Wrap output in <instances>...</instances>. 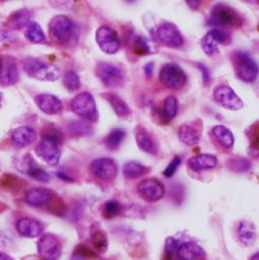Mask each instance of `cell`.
Instances as JSON below:
<instances>
[{
	"label": "cell",
	"instance_id": "obj_27",
	"mask_svg": "<svg viewBox=\"0 0 259 260\" xmlns=\"http://www.w3.org/2000/svg\"><path fill=\"white\" fill-rule=\"evenodd\" d=\"M178 137L183 144L187 146H192L199 142L200 133L196 128L189 125H182L178 131Z\"/></svg>",
	"mask_w": 259,
	"mask_h": 260
},
{
	"label": "cell",
	"instance_id": "obj_21",
	"mask_svg": "<svg viewBox=\"0 0 259 260\" xmlns=\"http://www.w3.org/2000/svg\"><path fill=\"white\" fill-rule=\"evenodd\" d=\"M237 237L243 245L245 246L253 245L257 238L255 225L247 221L241 222L237 228Z\"/></svg>",
	"mask_w": 259,
	"mask_h": 260
},
{
	"label": "cell",
	"instance_id": "obj_42",
	"mask_svg": "<svg viewBox=\"0 0 259 260\" xmlns=\"http://www.w3.org/2000/svg\"><path fill=\"white\" fill-rule=\"evenodd\" d=\"M185 1L191 9H198L202 5L204 0H185Z\"/></svg>",
	"mask_w": 259,
	"mask_h": 260
},
{
	"label": "cell",
	"instance_id": "obj_49",
	"mask_svg": "<svg viewBox=\"0 0 259 260\" xmlns=\"http://www.w3.org/2000/svg\"><path fill=\"white\" fill-rule=\"evenodd\" d=\"M0 101H1V93H0Z\"/></svg>",
	"mask_w": 259,
	"mask_h": 260
},
{
	"label": "cell",
	"instance_id": "obj_11",
	"mask_svg": "<svg viewBox=\"0 0 259 260\" xmlns=\"http://www.w3.org/2000/svg\"><path fill=\"white\" fill-rule=\"evenodd\" d=\"M157 39L169 48H179L184 44L182 35L177 26L171 22L162 23L156 32Z\"/></svg>",
	"mask_w": 259,
	"mask_h": 260
},
{
	"label": "cell",
	"instance_id": "obj_9",
	"mask_svg": "<svg viewBox=\"0 0 259 260\" xmlns=\"http://www.w3.org/2000/svg\"><path fill=\"white\" fill-rule=\"evenodd\" d=\"M96 43L100 49L109 55H114L121 49V40L118 34L109 26H101L96 31Z\"/></svg>",
	"mask_w": 259,
	"mask_h": 260
},
{
	"label": "cell",
	"instance_id": "obj_46",
	"mask_svg": "<svg viewBox=\"0 0 259 260\" xmlns=\"http://www.w3.org/2000/svg\"><path fill=\"white\" fill-rule=\"evenodd\" d=\"M244 1H246L248 3H256L258 0H244Z\"/></svg>",
	"mask_w": 259,
	"mask_h": 260
},
{
	"label": "cell",
	"instance_id": "obj_10",
	"mask_svg": "<svg viewBox=\"0 0 259 260\" xmlns=\"http://www.w3.org/2000/svg\"><path fill=\"white\" fill-rule=\"evenodd\" d=\"M214 100L220 106L230 111H239L243 108L242 100L227 85H220L215 89Z\"/></svg>",
	"mask_w": 259,
	"mask_h": 260
},
{
	"label": "cell",
	"instance_id": "obj_2",
	"mask_svg": "<svg viewBox=\"0 0 259 260\" xmlns=\"http://www.w3.org/2000/svg\"><path fill=\"white\" fill-rule=\"evenodd\" d=\"M37 155L49 165H57L62 155V141L55 133L46 134L36 148Z\"/></svg>",
	"mask_w": 259,
	"mask_h": 260
},
{
	"label": "cell",
	"instance_id": "obj_19",
	"mask_svg": "<svg viewBox=\"0 0 259 260\" xmlns=\"http://www.w3.org/2000/svg\"><path fill=\"white\" fill-rule=\"evenodd\" d=\"M21 166H22L21 170L36 180H39L42 182H48L51 179L50 174L46 170H44L42 167H40L39 164L36 163L30 156H26L22 160Z\"/></svg>",
	"mask_w": 259,
	"mask_h": 260
},
{
	"label": "cell",
	"instance_id": "obj_8",
	"mask_svg": "<svg viewBox=\"0 0 259 260\" xmlns=\"http://www.w3.org/2000/svg\"><path fill=\"white\" fill-rule=\"evenodd\" d=\"M96 75L107 87L115 88L124 83V73L122 69L109 63H100L96 66Z\"/></svg>",
	"mask_w": 259,
	"mask_h": 260
},
{
	"label": "cell",
	"instance_id": "obj_35",
	"mask_svg": "<svg viewBox=\"0 0 259 260\" xmlns=\"http://www.w3.org/2000/svg\"><path fill=\"white\" fill-rule=\"evenodd\" d=\"M64 85L65 87L73 92L80 88V79L77 73L73 70H68L64 75Z\"/></svg>",
	"mask_w": 259,
	"mask_h": 260
},
{
	"label": "cell",
	"instance_id": "obj_16",
	"mask_svg": "<svg viewBox=\"0 0 259 260\" xmlns=\"http://www.w3.org/2000/svg\"><path fill=\"white\" fill-rule=\"evenodd\" d=\"M19 74L15 61L10 57L1 59L0 65V85L11 86L18 82Z\"/></svg>",
	"mask_w": 259,
	"mask_h": 260
},
{
	"label": "cell",
	"instance_id": "obj_3",
	"mask_svg": "<svg viewBox=\"0 0 259 260\" xmlns=\"http://www.w3.org/2000/svg\"><path fill=\"white\" fill-rule=\"evenodd\" d=\"M232 62L239 79L246 83H252L257 79L258 66L247 53L235 52L232 55Z\"/></svg>",
	"mask_w": 259,
	"mask_h": 260
},
{
	"label": "cell",
	"instance_id": "obj_1",
	"mask_svg": "<svg viewBox=\"0 0 259 260\" xmlns=\"http://www.w3.org/2000/svg\"><path fill=\"white\" fill-rule=\"evenodd\" d=\"M22 67L29 77L41 81H56L61 76V71L56 65L36 58L24 59Z\"/></svg>",
	"mask_w": 259,
	"mask_h": 260
},
{
	"label": "cell",
	"instance_id": "obj_41",
	"mask_svg": "<svg viewBox=\"0 0 259 260\" xmlns=\"http://www.w3.org/2000/svg\"><path fill=\"white\" fill-rule=\"evenodd\" d=\"M178 248L177 246V241L174 240L173 238H168L166 241V250L169 254H172L174 251H176Z\"/></svg>",
	"mask_w": 259,
	"mask_h": 260
},
{
	"label": "cell",
	"instance_id": "obj_44",
	"mask_svg": "<svg viewBox=\"0 0 259 260\" xmlns=\"http://www.w3.org/2000/svg\"><path fill=\"white\" fill-rule=\"evenodd\" d=\"M0 260H13L9 255L5 254V253H2L0 252Z\"/></svg>",
	"mask_w": 259,
	"mask_h": 260
},
{
	"label": "cell",
	"instance_id": "obj_47",
	"mask_svg": "<svg viewBox=\"0 0 259 260\" xmlns=\"http://www.w3.org/2000/svg\"><path fill=\"white\" fill-rule=\"evenodd\" d=\"M128 2H133V1H135V0H127Z\"/></svg>",
	"mask_w": 259,
	"mask_h": 260
},
{
	"label": "cell",
	"instance_id": "obj_20",
	"mask_svg": "<svg viewBox=\"0 0 259 260\" xmlns=\"http://www.w3.org/2000/svg\"><path fill=\"white\" fill-rule=\"evenodd\" d=\"M10 139L17 147H26L37 140V132L30 127H19L11 132Z\"/></svg>",
	"mask_w": 259,
	"mask_h": 260
},
{
	"label": "cell",
	"instance_id": "obj_6",
	"mask_svg": "<svg viewBox=\"0 0 259 260\" xmlns=\"http://www.w3.org/2000/svg\"><path fill=\"white\" fill-rule=\"evenodd\" d=\"M71 109L79 118L87 121H96L98 107L94 98L88 92H81L76 95L71 102Z\"/></svg>",
	"mask_w": 259,
	"mask_h": 260
},
{
	"label": "cell",
	"instance_id": "obj_50",
	"mask_svg": "<svg viewBox=\"0 0 259 260\" xmlns=\"http://www.w3.org/2000/svg\"><path fill=\"white\" fill-rule=\"evenodd\" d=\"M177 260H182V259H179V258H178V259H177Z\"/></svg>",
	"mask_w": 259,
	"mask_h": 260
},
{
	"label": "cell",
	"instance_id": "obj_24",
	"mask_svg": "<svg viewBox=\"0 0 259 260\" xmlns=\"http://www.w3.org/2000/svg\"><path fill=\"white\" fill-rule=\"evenodd\" d=\"M218 164L216 156L211 154H201L189 159L188 165L195 171H202L206 169L215 168Z\"/></svg>",
	"mask_w": 259,
	"mask_h": 260
},
{
	"label": "cell",
	"instance_id": "obj_38",
	"mask_svg": "<svg viewBox=\"0 0 259 260\" xmlns=\"http://www.w3.org/2000/svg\"><path fill=\"white\" fill-rule=\"evenodd\" d=\"M180 163H181V158L178 157V156L174 157L173 160H172V161L167 165V167L165 168V170H164V172H163L164 175H165L166 177H171V176L176 172V170H177V168L179 167Z\"/></svg>",
	"mask_w": 259,
	"mask_h": 260
},
{
	"label": "cell",
	"instance_id": "obj_39",
	"mask_svg": "<svg viewBox=\"0 0 259 260\" xmlns=\"http://www.w3.org/2000/svg\"><path fill=\"white\" fill-rule=\"evenodd\" d=\"M15 41V36L4 29H0V42L2 43H8V42H14Z\"/></svg>",
	"mask_w": 259,
	"mask_h": 260
},
{
	"label": "cell",
	"instance_id": "obj_34",
	"mask_svg": "<svg viewBox=\"0 0 259 260\" xmlns=\"http://www.w3.org/2000/svg\"><path fill=\"white\" fill-rule=\"evenodd\" d=\"M147 170L148 169L144 165H142L141 163L135 162V161L126 163L123 168L124 175L129 179H134V178H138V177L142 176L143 174L146 173Z\"/></svg>",
	"mask_w": 259,
	"mask_h": 260
},
{
	"label": "cell",
	"instance_id": "obj_40",
	"mask_svg": "<svg viewBox=\"0 0 259 260\" xmlns=\"http://www.w3.org/2000/svg\"><path fill=\"white\" fill-rule=\"evenodd\" d=\"M198 68L201 70V73L203 76V81H204L205 85L209 84V82L211 81V75H210V72L207 69V67L204 65H198Z\"/></svg>",
	"mask_w": 259,
	"mask_h": 260
},
{
	"label": "cell",
	"instance_id": "obj_33",
	"mask_svg": "<svg viewBox=\"0 0 259 260\" xmlns=\"http://www.w3.org/2000/svg\"><path fill=\"white\" fill-rule=\"evenodd\" d=\"M126 138V132L121 129L113 130L106 138V146L110 150H117L122 145L124 139Z\"/></svg>",
	"mask_w": 259,
	"mask_h": 260
},
{
	"label": "cell",
	"instance_id": "obj_45",
	"mask_svg": "<svg viewBox=\"0 0 259 260\" xmlns=\"http://www.w3.org/2000/svg\"><path fill=\"white\" fill-rule=\"evenodd\" d=\"M251 260H259V253H255V254L251 257Z\"/></svg>",
	"mask_w": 259,
	"mask_h": 260
},
{
	"label": "cell",
	"instance_id": "obj_13",
	"mask_svg": "<svg viewBox=\"0 0 259 260\" xmlns=\"http://www.w3.org/2000/svg\"><path fill=\"white\" fill-rule=\"evenodd\" d=\"M90 170L95 177L102 180H112L118 173L117 163L110 158H100L90 165Z\"/></svg>",
	"mask_w": 259,
	"mask_h": 260
},
{
	"label": "cell",
	"instance_id": "obj_17",
	"mask_svg": "<svg viewBox=\"0 0 259 260\" xmlns=\"http://www.w3.org/2000/svg\"><path fill=\"white\" fill-rule=\"evenodd\" d=\"M35 103L43 113L50 116L59 115L64 109L61 100L52 94H39L35 98Z\"/></svg>",
	"mask_w": 259,
	"mask_h": 260
},
{
	"label": "cell",
	"instance_id": "obj_29",
	"mask_svg": "<svg viewBox=\"0 0 259 260\" xmlns=\"http://www.w3.org/2000/svg\"><path fill=\"white\" fill-rule=\"evenodd\" d=\"M213 134L219 143L226 149H229L234 144V136L232 132L224 126H217L213 129Z\"/></svg>",
	"mask_w": 259,
	"mask_h": 260
},
{
	"label": "cell",
	"instance_id": "obj_43",
	"mask_svg": "<svg viewBox=\"0 0 259 260\" xmlns=\"http://www.w3.org/2000/svg\"><path fill=\"white\" fill-rule=\"evenodd\" d=\"M145 74L146 76L148 77H151L152 76V73H153V69H154V64L153 63H149L148 65L145 66Z\"/></svg>",
	"mask_w": 259,
	"mask_h": 260
},
{
	"label": "cell",
	"instance_id": "obj_25",
	"mask_svg": "<svg viewBox=\"0 0 259 260\" xmlns=\"http://www.w3.org/2000/svg\"><path fill=\"white\" fill-rule=\"evenodd\" d=\"M177 257L182 260H201L205 257V251L195 243H183L177 250Z\"/></svg>",
	"mask_w": 259,
	"mask_h": 260
},
{
	"label": "cell",
	"instance_id": "obj_31",
	"mask_svg": "<svg viewBox=\"0 0 259 260\" xmlns=\"http://www.w3.org/2000/svg\"><path fill=\"white\" fill-rule=\"evenodd\" d=\"M91 241L95 248L101 252H105L108 248V238L105 232L96 226H93L91 229Z\"/></svg>",
	"mask_w": 259,
	"mask_h": 260
},
{
	"label": "cell",
	"instance_id": "obj_14",
	"mask_svg": "<svg viewBox=\"0 0 259 260\" xmlns=\"http://www.w3.org/2000/svg\"><path fill=\"white\" fill-rule=\"evenodd\" d=\"M228 40L229 36L227 32L221 29H213L203 37L201 41L202 49L207 55L213 56L219 52L218 46L220 44H226Z\"/></svg>",
	"mask_w": 259,
	"mask_h": 260
},
{
	"label": "cell",
	"instance_id": "obj_32",
	"mask_svg": "<svg viewBox=\"0 0 259 260\" xmlns=\"http://www.w3.org/2000/svg\"><path fill=\"white\" fill-rule=\"evenodd\" d=\"M178 112V102L174 96H168L163 102L162 115L164 119L171 121L173 120Z\"/></svg>",
	"mask_w": 259,
	"mask_h": 260
},
{
	"label": "cell",
	"instance_id": "obj_15",
	"mask_svg": "<svg viewBox=\"0 0 259 260\" xmlns=\"http://www.w3.org/2000/svg\"><path fill=\"white\" fill-rule=\"evenodd\" d=\"M139 193L149 202H157L164 196V185L157 179H145L138 185Z\"/></svg>",
	"mask_w": 259,
	"mask_h": 260
},
{
	"label": "cell",
	"instance_id": "obj_37",
	"mask_svg": "<svg viewBox=\"0 0 259 260\" xmlns=\"http://www.w3.org/2000/svg\"><path fill=\"white\" fill-rule=\"evenodd\" d=\"M134 49L139 55H146L150 53V46L148 41L144 37H137L134 42Z\"/></svg>",
	"mask_w": 259,
	"mask_h": 260
},
{
	"label": "cell",
	"instance_id": "obj_12",
	"mask_svg": "<svg viewBox=\"0 0 259 260\" xmlns=\"http://www.w3.org/2000/svg\"><path fill=\"white\" fill-rule=\"evenodd\" d=\"M38 251L44 260H58L61 255L60 241L52 234H45L38 242Z\"/></svg>",
	"mask_w": 259,
	"mask_h": 260
},
{
	"label": "cell",
	"instance_id": "obj_48",
	"mask_svg": "<svg viewBox=\"0 0 259 260\" xmlns=\"http://www.w3.org/2000/svg\"><path fill=\"white\" fill-rule=\"evenodd\" d=\"M1 59H2V58H0V65H1Z\"/></svg>",
	"mask_w": 259,
	"mask_h": 260
},
{
	"label": "cell",
	"instance_id": "obj_30",
	"mask_svg": "<svg viewBox=\"0 0 259 260\" xmlns=\"http://www.w3.org/2000/svg\"><path fill=\"white\" fill-rule=\"evenodd\" d=\"M25 37L28 41L35 44H43L46 42V36L42 27L37 22H29L27 24Z\"/></svg>",
	"mask_w": 259,
	"mask_h": 260
},
{
	"label": "cell",
	"instance_id": "obj_36",
	"mask_svg": "<svg viewBox=\"0 0 259 260\" xmlns=\"http://www.w3.org/2000/svg\"><path fill=\"white\" fill-rule=\"evenodd\" d=\"M121 210H122V206L119 202L110 201L105 204L103 213L106 218H113V217L118 216L121 213Z\"/></svg>",
	"mask_w": 259,
	"mask_h": 260
},
{
	"label": "cell",
	"instance_id": "obj_22",
	"mask_svg": "<svg viewBox=\"0 0 259 260\" xmlns=\"http://www.w3.org/2000/svg\"><path fill=\"white\" fill-rule=\"evenodd\" d=\"M135 137H136L137 145L139 146V148L142 151H144L150 155H157L158 147L156 145V142L154 141L153 137L147 131H145L142 128H139L136 131Z\"/></svg>",
	"mask_w": 259,
	"mask_h": 260
},
{
	"label": "cell",
	"instance_id": "obj_5",
	"mask_svg": "<svg viewBox=\"0 0 259 260\" xmlns=\"http://www.w3.org/2000/svg\"><path fill=\"white\" fill-rule=\"evenodd\" d=\"M208 22L214 26H238L242 24L237 12L225 4H217L212 8Z\"/></svg>",
	"mask_w": 259,
	"mask_h": 260
},
{
	"label": "cell",
	"instance_id": "obj_26",
	"mask_svg": "<svg viewBox=\"0 0 259 260\" xmlns=\"http://www.w3.org/2000/svg\"><path fill=\"white\" fill-rule=\"evenodd\" d=\"M30 17H31L30 10L26 8L19 9L10 14V16L7 18L6 25L10 29H15V30L21 29L30 22Z\"/></svg>",
	"mask_w": 259,
	"mask_h": 260
},
{
	"label": "cell",
	"instance_id": "obj_23",
	"mask_svg": "<svg viewBox=\"0 0 259 260\" xmlns=\"http://www.w3.org/2000/svg\"><path fill=\"white\" fill-rule=\"evenodd\" d=\"M52 199V192L47 188L36 187L28 190L25 194V203L31 207H41Z\"/></svg>",
	"mask_w": 259,
	"mask_h": 260
},
{
	"label": "cell",
	"instance_id": "obj_7",
	"mask_svg": "<svg viewBox=\"0 0 259 260\" xmlns=\"http://www.w3.org/2000/svg\"><path fill=\"white\" fill-rule=\"evenodd\" d=\"M160 81L165 87L178 90L186 84L187 76L181 67L174 63H169L162 67L160 71Z\"/></svg>",
	"mask_w": 259,
	"mask_h": 260
},
{
	"label": "cell",
	"instance_id": "obj_28",
	"mask_svg": "<svg viewBox=\"0 0 259 260\" xmlns=\"http://www.w3.org/2000/svg\"><path fill=\"white\" fill-rule=\"evenodd\" d=\"M107 100L111 104L112 108L114 109L115 113L120 117V118H127L131 115V110H130L128 105L124 100L119 98L116 94H108Z\"/></svg>",
	"mask_w": 259,
	"mask_h": 260
},
{
	"label": "cell",
	"instance_id": "obj_4",
	"mask_svg": "<svg viewBox=\"0 0 259 260\" xmlns=\"http://www.w3.org/2000/svg\"><path fill=\"white\" fill-rule=\"evenodd\" d=\"M51 38L58 44L68 43L74 35L75 24L65 15H57L52 18L49 24Z\"/></svg>",
	"mask_w": 259,
	"mask_h": 260
},
{
	"label": "cell",
	"instance_id": "obj_18",
	"mask_svg": "<svg viewBox=\"0 0 259 260\" xmlns=\"http://www.w3.org/2000/svg\"><path fill=\"white\" fill-rule=\"evenodd\" d=\"M16 230L17 232L23 236V237H28V238H34L40 236L43 231L44 227L43 225L30 218H21L16 222Z\"/></svg>",
	"mask_w": 259,
	"mask_h": 260
}]
</instances>
